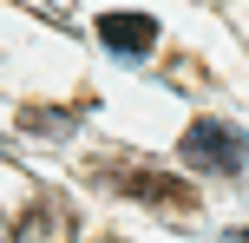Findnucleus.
<instances>
[{
    "label": "nucleus",
    "mask_w": 249,
    "mask_h": 243,
    "mask_svg": "<svg viewBox=\"0 0 249 243\" xmlns=\"http://www.w3.org/2000/svg\"><path fill=\"white\" fill-rule=\"evenodd\" d=\"M177 151H184V165L216 171V178H236V171L249 165V138L236 125H223V118H197V125L177 138Z\"/></svg>",
    "instance_id": "f257e3e1"
},
{
    "label": "nucleus",
    "mask_w": 249,
    "mask_h": 243,
    "mask_svg": "<svg viewBox=\"0 0 249 243\" xmlns=\"http://www.w3.org/2000/svg\"><path fill=\"white\" fill-rule=\"evenodd\" d=\"M99 39L118 59H144V53L158 46V20H151V13H99Z\"/></svg>",
    "instance_id": "f03ea898"
},
{
    "label": "nucleus",
    "mask_w": 249,
    "mask_h": 243,
    "mask_svg": "<svg viewBox=\"0 0 249 243\" xmlns=\"http://www.w3.org/2000/svg\"><path fill=\"white\" fill-rule=\"evenodd\" d=\"M13 243H72V210H66L59 197L33 204V210L20 217V230H13Z\"/></svg>",
    "instance_id": "7ed1b4c3"
},
{
    "label": "nucleus",
    "mask_w": 249,
    "mask_h": 243,
    "mask_svg": "<svg viewBox=\"0 0 249 243\" xmlns=\"http://www.w3.org/2000/svg\"><path fill=\"white\" fill-rule=\"evenodd\" d=\"M112 184L131 191V197H144V204H177V210L190 204V184L184 178H164V171H112Z\"/></svg>",
    "instance_id": "20e7f679"
},
{
    "label": "nucleus",
    "mask_w": 249,
    "mask_h": 243,
    "mask_svg": "<svg viewBox=\"0 0 249 243\" xmlns=\"http://www.w3.org/2000/svg\"><path fill=\"white\" fill-rule=\"evenodd\" d=\"M20 125H26V131H72V112H53V118H46V112H26Z\"/></svg>",
    "instance_id": "39448f33"
},
{
    "label": "nucleus",
    "mask_w": 249,
    "mask_h": 243,
    "mask_svg": "<svg viewBox=\"0 0 249 243\" xmlns=\"http://www.w3.org/2000/svg\"><path fill=\"white\" fill-rule=\"evenodd\" d=\"M230 243H249V230H230Z\"/></svg>",
    "instance_id": "423d86ee"
},
{
    "label": "nucleus",
    "mask_w": 249,
    "mask_h": 243,
    "mask_svg": "<svg viewBox=\"0 0 249 243\" xmlns=\"http://www.w3.org/2000/svg\"><path fill=\"white\" fill-rule=\"evenodd\" d=\"M0 243H13V230H7V224H0Z\"/></svg>",
    "instance_id": "0eeeda50"
}]
</instances>
